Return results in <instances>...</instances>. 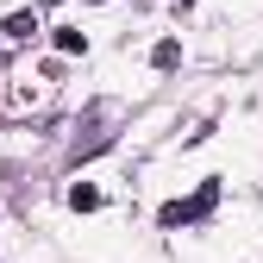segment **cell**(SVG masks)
Listing matches in <instances>:
<instances>
[{"label":"cell","mask_w":263,"mask_h":263,"mask_svg":"<svg viewBox=\"0 0 263 263\" xmlns=\"http://www.w3.org/2000/svg\"><path fill=\"white\" fill-rule=\"evenodd\" d=\"M151 63H157V69H176V63H182V44H176V38H163V44L151 50Z\"/></svg>","instance_id":"cell-2"},{"label":"cell","mask_w":263,"mask_h":263,"mask_svg":"<svg viewBox=\"0 0 263 263\" xmlns=\"http://www.w3.org/2000/svg\"><path fill=\"white\" fill-rule=\"evenodd\" d=\"M31 31H38V13H13V19H7V38H13V44L31 38Z\"/></svg>","instance_id":"cell-3"},{"label":"cell","mask_w":263,"mask_h":263,"mask_svg":"<svg viewBox=\"0 0 263 263\" xmlns=\"http://www.w3.org/2000/svg\"><path fill=\"white\" fill-rule=\"evenodd\" d=\"M69 207H76V213H94V207H101V188L76 182V188H69Z\"/></svg>","instance_id":"cell-1"},{"label":"cell","mask_w":263,"mask_h":263,"mask_svg":"<svg viewBox=\"0 0 263 263\" xmlns=\"http://www.w3.org/2000/svg\"><path fill=\"white\" fill-rule=\"evenodd\" d=\"M57 50H69V57H76V50H88V38H82V31H57Z\"/></svg>","instance_id":"cell-4"}]
</instances>
